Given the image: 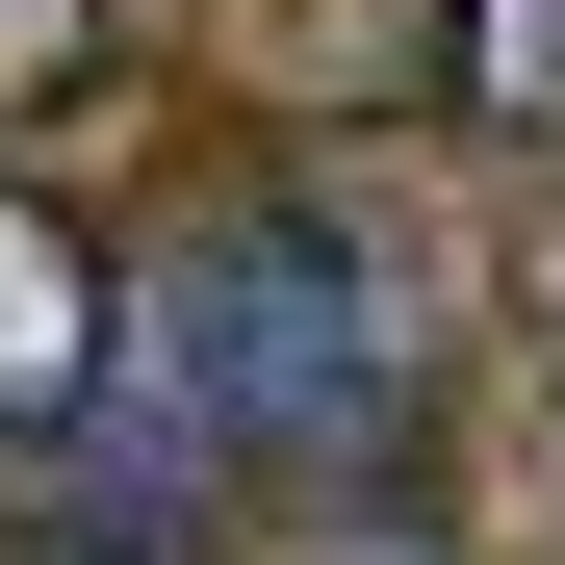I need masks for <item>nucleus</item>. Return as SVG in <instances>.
Wrapping results in <instances>:
<instances>
[{"instance_id": "obj_1", "label": "nucleus", "mask_w": 565, "mask_h": 565, "mask_svg": "<svg viewBox=\"0 0 565 565\" xmlns=\"http://www.w3.org/2000/svg\"><path fill=\"white\" fill-rule=\"evenodd\" d=\"M77 412H104L154 489H360V462H412V412H437V309H412L386 206L232 180L206 232H154L104 282Z\"/></svg>"}, {"instance_id": "obj_2", "label": "nucleus", "mask_w": 565, "mask_h": 565, "mask_svg": "<svg viewBox=\"0 0 565 565\" xmlns=\"http://www.w3.org/2000/svg\"><path fill=\"white\" fill-rule=\"evenodd\" d=\"M462 104L514 154H565V0H462Z\"/></svg>"}, {"instance_id": "obj_3", "label": "nucleus", "mask_w": 565, "mask_h": 565, "mask_svg": "<svg viewBox=\"0 0 565 565\" xmlns=\"http://www.w3.org/2000/svg\"><path fill=\"white\" fill-rule=\"evenodd\" d=\"M309 565H462V540H412V514H334V540H309Z\"/></svg>"}, {"instance_id": "obj_4", "label": "nucleus", "mask_w": 565, "mask_h": 565, "mask_svg": "<svg viewBox=\"0 0 565 565\" xmlns=\"http://www.w3.org/2000/svg\"><path fill=\"white\" fill-rule=\"evenodd\" d=\"M26 565H104V540H26Z\"/></svg>"}]
</instances>
